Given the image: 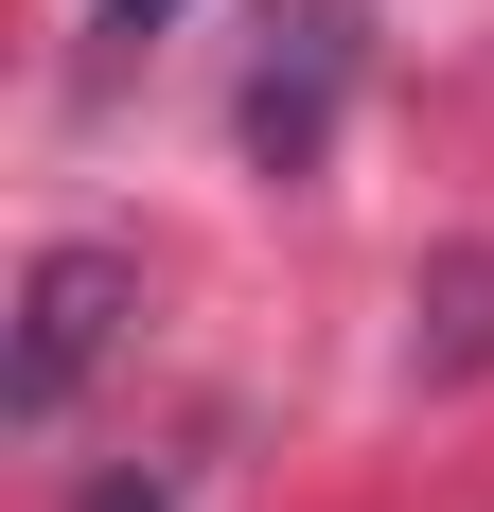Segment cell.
I'll return each mask as SVG.
<instances>
[{"mask_svg":"<svg viewBox=\"0 0 494 512\" xmlns=\"http://www.w3.org/2000/svg\"><path fill=\"white\" fill-rule=\"evenodd\" d=\"M124 336H142V265H124V248H53L36 283H18V371H0V407H18V424H71V389H89Z\"/></svg>","mask_w":494,"mask_h":512,"instance_id":"obj_1","label":"cell"},{"mask_svg":"<svg viewBox=\"0 0 494 512\" xmlns=\"http://www.w3.org/2000/svg\"><path fill=\"white\" fill-rule=\"evenodd\" d=\"M336 89H353V0H283L265 53H247V159L265 177H318L336 159Z\"/></svg>","mask_w":494,"mask_h":512,"instance_id":"obj_2","label":"cell"},{"mask_svg":"<svg viewBox=\"0 0 494 512\" xmlns=\"http://www.w3.org/2000/svg\"><path fill=\"white\" fill-rule=\"evenodd\" d=\"M406 318H442V336H424V371H477V354H494V248H459Z\"/></svg>","mask_w":494,"mask_h":512,"instance_id":"obj_3","label":"cell"},{"mask_svg":"<svg viewBox=\"0 0 494 512\" xmlns=\"http://www.w3.org/2000/svg\"><path fill=\"white\" fill-rule=\"evenodd\" d=\"M159 18H177V0H106V71H124V53H142Z\"/></svg>","mask_w":494,"mask_h":512,"instance_id":"obj_4","label":"cell"}]
</instances>
